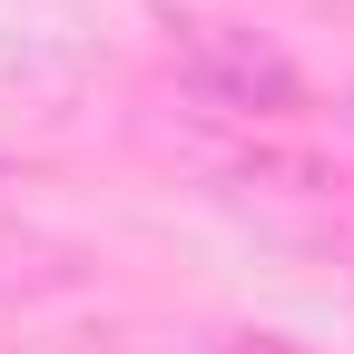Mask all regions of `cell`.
<instances>
[{
    "label": "cell",
    "instance_id": "2",
    "mask_svg": "<svg viewBox=\"0 0 354 354\" xmlns=\"http://www.w3.org/2000/svg\"><path fill=\"white\" fill-rule=\"evenodd\" d=\"M167 59H177V88L216 118H246V128L305 118V69L246 20H167Z\"/></svg>",
    "mask_w": 354,
    "mask_h": 354
},
{
    "label": "cell",
    "instance_id": "3",
    "mask_svg": "<svg viewBox=\"0 0 354 354\" xmlns=\"http://www.w3.org/2000/svg\"><path fill=\"white\" fill-rule=\"evenodd\" d=\"M216 354H305V344H286V335H227Z\"/></svg>",
    "mask_w": 354,
    "mask_h": 354
},
{
    "label": "cell",
    "instance_id": "1",
    "mask_svg": "<svg viewBox=\"0 0 354 354\" xmlns=\"http://www.w3.org/2000/svg\"><path fill=\"white\" fill-rule=\"evenodd\" d=\"M207 177H216V197H227L236 216H256L266 236L354 246V177L325 148H305V138H276V128L227 138V148H207Z\"/></svg>",
    "mask_w": 354,
    "mask_h": 354
}]
</instances>
